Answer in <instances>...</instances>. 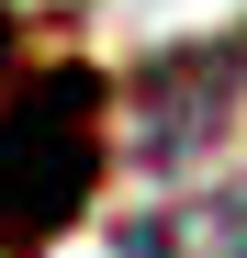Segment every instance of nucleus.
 I'll use <instances>...</instances> for the list:
<instances>
[{
    "label": "nucleus",
    "instance_id": "obj_1",
    "mask_svg": "<svg viewBox=\"0 0 247 258\" xmlns=\"http://www.w3.org/2000/svg\"><path fill=\"white\" fill-rule=\"evenodd\" d=\"M101 191V68L0 23V258H45Z\"/></svg>",
    "mask_w": 247,
    "mask_h": 258
}]
</instances>
